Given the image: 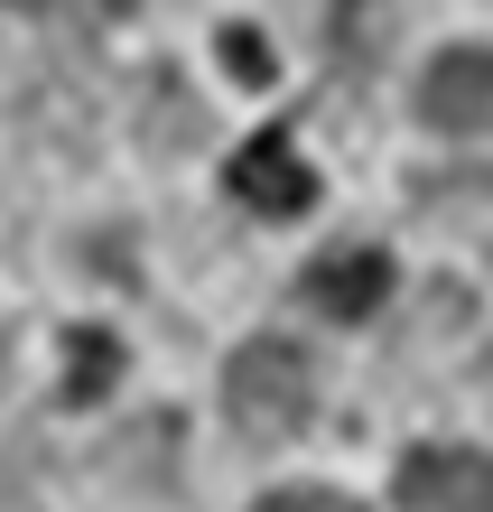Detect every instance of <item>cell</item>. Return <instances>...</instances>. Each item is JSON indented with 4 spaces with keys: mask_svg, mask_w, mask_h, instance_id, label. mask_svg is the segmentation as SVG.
Wrapping results in <instances>:
<instances>
[{
    "mask_svg": "<svg viewBox=\"0 0 493 512\" xmlns=\"http://www.w3.org/2000/svg\"><path fill=\"white\" fill-rule=\"evenodd\" d=\"M224 410H233L242 438L280 447V438H298V419L317 410V364H307L289 336H252L224 364Z\"/></svg>",
    "mask_w": 493,
    "mask_h": 512,
    "instance_id": "cell-1",
    "label": "cell"
},
{
    "mask_svg": "<svg viewBox=\"0 0 493 512\" xmlns=\"http://www.w3.org/2000/svg\"><path fill=\"white\" fill-rule=\"evenodd\" d=\"M419 122L447 140H493V47H447L419 75Z\"/></svg>",
    "mask_w": 493,
    "mask_h": 512,
    "instance_id": "cell-2",
    "label": "cell"
},
{
    "mask_svg": "<svg viewBox=\"0 0 493 512\" xmlns=\"http://www.w3.org/2000/svg\"><path fill=\"white\" fill-rule=\"evenodd\" d=\"M400 503L410 512H493V447H419V457H400Z\"/></svg>",
    "mask_w": 493,
    "mask_h": 512,
    "instance_id": "cell-3",
    "label": "cell"
},
{
    "mask_svg": "<svg viewBox=\"0 0 493 512\" xmlns=\"http://www.w3.org/2000/svg\"><path fill=\"white\" fill-rule=\"evenodd\" d=\"M233 196L252 205V215H298V205L317 196V177H307V159H298L289 131H261V140L233 149Z\"/></svg>",
    "mask_w": 493,
    "mask_h": 512,
    "instance_id": "cell-4",
    "label": "cell"
},
{
    "mask_svg": "<svg viewBox=\"0 0 493 512\" xmlns=\"http://www.w3.org/2000/svg\"><path fill=\"white\" fill-rule=\"evenodd\" d=\"M298 298H307V308H317V317H373L382 298H391V261H382L373 243H345V252L307 261Z\"/></svg>",
    "mask_w": 493,
    "mask_h": 512,
    "instance_id": "cell-5",
    "label": "cell"
},
{
    "mask_svg": "<svg viewBox=\"0 0 493 512\" xmlns=\"http://www.w3.org/2000/svg\"><path fill=\"white\" fill-rule=\"evenodd\" d=\"M391 28H400V0H335V56H345L354 75L391 47Z\"/></svg>",
    "mask_w": 493,
    "mask_h": 512,
    "instance_id": "cell-6",
    "label": "cell"
},
{
    "mask_svg": "<svg viewBox=\"0 0 493 512\" xmlns=\"http://www.w3.org/2000/svg\"><path fill=\"white\" fill-rule=\"evenodd\" d=\"M121 382V345L112 336H66V401H103V391Z\"/></svg>",
    "mask_w": 493,
    "mask_h": 512,
    "instance_id": "cell-7",
    "label": "cell"
},
{
    "mask_svg": "<svg viewBox=\"0 0 493 512\" xmlns=\"http://www.w3.org/2000/svg\"><path fill=\"white\" fill-rule=\"evenodd\" d=\"M19 19H47V28H94V19H121L131 0H10Z\"/></svg>",
    "mask_w": 493,
    "mask_h": 512,
    "instance_id": "cell-8",
    "label": "cell"
},
{
    "mask_svg": "<svg viewBox=\"0 0 493 512\" xmlns=\"http://www.w3.org/2000/svg\"><path fill=\"white\" fill-rule=\"evenodd\" d=\"M252 512H363V503L335 494V485H289V494H261Z\"/></svg>",
    "mask_w": 493,
    "mask_h": 512,
    "instance_id": "cell-9",
    "label": "cell"
},
{
    "mask_svg": "<svg viewBox=\"0 0 493 512\" xmlns=\"http://www.w3.org/2000/svg\"><path fill=\"white\" fill-rule=\"evenodd\" d=\"M224 66H233L242 84H261V75H270V56H261V38H242V28H233V38H224Z\"/></svg>",
    "mask_w": 493,
    "mask_h": 512,
    "instance_id": "cell-10",
    "label": "cell"
}]
</instances>
